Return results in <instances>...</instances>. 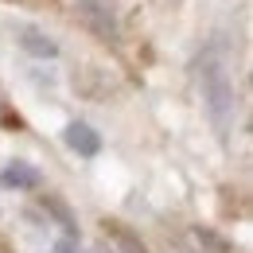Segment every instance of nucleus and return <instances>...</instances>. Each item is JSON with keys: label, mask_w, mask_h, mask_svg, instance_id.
Listing matches in <instances>:
<instances>
[{"label": "nucleus", "mask_w": 253, "mask_h": 253, "mask_svg": "<svg viewBox=\"0 0 253 253\" xmlns=\"http://www.w3.org/2000/svg\"><path fill=\"white\" fill-rule=\"evenodd\" d=\"M195 78H199V94L207 105V121L222 140H230L234 117H238V97H234V74L222 43H207L203 55L195 59Z\"/></svg>", "instance_id": "f257e3e1"}, {"label": "nucleus", "mask_w": 253, "mask_h": 253, "mask_svg": "<svg viewBox=\"0 0 253 253\" xmlns=\"http://www.w3.org/2000/svg\"><path fill=\"white\" fill-rule=\"evenodd\" d=\"M12 35H16V43H20L32 59H43V63L59 59V43L43 32V28H35V24H16V28H12Z\"/></svg>", "instance_id": "f03ea898"}, {"label": "nucleus", "mask_w": 253, "mask_h": 253, "mask_svg": "<svg viewBox=\"0 0 253 253\" xmlns=\"http://www.w3.org/2000/svg\"><path fill=\"white\" fill-rule=\"evenodd\" d=\"M63 140H66V148H70L74 156H82V160H94L97 152H101V132H97L94 125H86V121H70V125L63 128Z\"/></svg>", "instance_id": "7ed1b4c3"}, {"label": "nucleus", "mask_w": 253, "mask_h": 253, "mask_svg": "<svg viewBox=\"0 0 253 253\" xmlns=\"http://www.w3.org/2000/svg\"><path fill=\"white\" fill-rule=\"evenodd\" d=\"M78 12H82V20H86L105 43L117 39V20H113V12L105 8V0H78Z\"/></svg>", "instance_id": "20e7f679"}, {"label": "nucleus", "mask_w": 253, "mask_h": 253, "mask_svg": "<svg viewBox=\"0 0 253 253\" xmlns=\"http://www.w3.org/2000/svg\"><path fill=\"white\" fill-rule=\"evenodd\" d=\"M0 183L12 187V191H35L39 183H43V175H39V168L28 164V160H12V164H4Z\"/></svg>", "instance_id": "39448f33"}, {"label": "nucleus", "mask_w": 253, "mask_h": 253, "mask_svg": "<svg viewBox=\"0 0 253 253\" xmlns=\"http://www.w3.org/2000/svg\"><path fill=\"white\" fill-rule=\"evenodd\" d=\"M39 207H43V214H47V218H55L59 226H63V238L78 242V234H82V230H78V218H74V211L66 207L59 195H43V199H39Z\"/></svg>", "instance_id": "423d86ee"}, {"label": "nucleus", "mask_w": 253, "mask_h": 253, "mask_svg": "<svg viewBox=\"0 0 253 253\" xmlns=\"http://www.w3.org/2000/svg\"><path fill=\"white\" fill-rule=\"evenodd\" d=\"M105 234H109V242H113L121 253H144V242L132 238V230L121 226V222H105Z\"/></svg>", "instance_id": "0eeeda50"}, {"label": "nucleus", "mask_w": 253, "mask_h": 253, "mask_svg": "<svg viewBox=\"0 0 253 253\" xmlns=\"http://www.w3.org/2000/svg\"><path fill=\"white\" fill-rule=\"evenodd\" d=\"M199 246H207L211 253H230V250L218 242V238H214V230H199Z\"/></svg>", "instance_id": "6e6552de"}, {"label": "nucleus", "mask_w": 253, "mask_h": 253, "mask_svg": "<svg viewBox=\"0 0 253 253\" xmlns=\"http://www.w3.org/2000/svg\"><path fill=\"white\" fill-rule=\"evenodd\" d=\"M0 125H20V117H12V113H8V101H4V94H0Z\"/></svg>", "instance_id": "1a4fd4ad"}, {"label": "nucleus", "mask_w": 253, "mask_h": 253, "mask_svg": "<svg viewBox=\"0 0 253 253\" xmlns=\"http://www.w3.org/2000/svg\"><path fill=\"white\" fill-rule=\"evenodd\" d=\"M55 253H82V250H78V242H70V238H63V242L55 246Z\"/></svg>", "instance_id": "9d476101"}, {"label": "nucleus", "mask_w": 253, "mask_h": 253, "mask_svg": "<svg viewBox=\"0 0 253 253\" xmlns=\"http://www.w3.org/2000/svg\"><path fill=\"white\" fill-rule=\"evenodd\" d=\"M94 253H113V250H109V246H97V250Z\"/></svg>", "instance_id": "9b49d317"}]
</instances>
